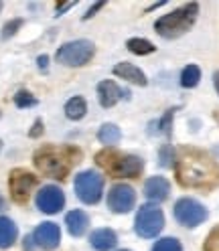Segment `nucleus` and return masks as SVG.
<instances>
[{
    "label": "nucleus",
    "mask_w": 219,
    "mask_h": 251,
    "mask_svg": "<svg viewBox=\"0 0 219 251\" xmlns=\"http://www.w3.org/2000/svg\"><path fill=\"white\" fill-rule=\"evenodd\" d=\"M213 83H215V89L219 93V71H215V75H213Z\"/></svg>",
    "instance_id": "nucleus-33"
},
{
    "label": "nucleus",
    "mask_w": 219,
    "mask_h": 251,
    "mask_svg": "<svg viewBox=\"0 0 219 251\" xmlns=\"http://www.w3.org/2000/svg\"><path fill=\"white\" fill-rule=\"evenodd\" d=\"M104 6H106V2H96V4H93V6H91V8H89L85 14H83V21H89V19L93 17V14H96L100 8H104Z\"/></svg>",
    "instance_id": "nucleus-29"
},
{
    "label": "nucleus",
    "mask_w": 219,
    "mask_h": 251,
    "mask_svg": "<svg viewBox=\"0 0 219 251\" xmlns=\"http://www.w3.org/2000/svg\"><path fill=\"white\" fill-rule=\"evenodd\" d=\"M73 6V2H67V4H57V10H59V14L63 12V10H67V8H71Z\"/></svg>",
    "instance_id": "nucleus-32"
},
{
    "label": "nucleus",
    "mask_w": 219,
    "mask_h": 251,
    "mask_svg": "<svg viewBox=\"0 0 219 251\" xmlns=\"http://www.w3.org/2000/svg\"><path fill=\"white\" fill-rule=\"evenodd\" d=\"M152 251H183V245L175 237H163L154 243Z\"/></svg>",
    "instance_id": "nucleus-23"
},
{
    "label": "nucleus",
    "mask_w": 219,
    "mask_h": 251,
    "mask_svg": "<svg viewBox=\"0 0 219 251\" xmlns=\"http://www.w3.org/2000/svg\"><path fill=\"white\" fill-rule=\"evenodd\" d=\"M98 98H100V103L104 105V107H112V105H116L118 103V100H122V98H130V93L128 91H124V89H120L114 81H102L100 85H98Z\"/></svg>",
    "instance_id": "nucleus-13"
},
{
    "label": "nucleus",
    "mask_w": 219,
    "mask_h": 251,
    "mask_svg": "<svg viewBox=\"0 0 219 251\" xmlns=\"http://www.w3.org/2000/svg\"><path fill=\"white\" fill-rule=\"evenodd\" d=\"M35 202H37V209L39 211H43L47 215H55V213H59L61 209H63L65 195H63V191H61L59 186L47 184V186H43L41 191L37 193Z\"/></svg>",
    "instance_id": "nucleus-10"
},
{
    "label": "nucleus",
    "mask_w": 219,
    "mask_h": 251,
    "mask_svg": "<svg viewBox=\"0 0 219 251\" xmlns=\"http://www.w3.org/2000/svg\"><path fill=\"white\" fill-rule=\"evenodd\" d=\"M0 148H2V142H0Z\"/></svg>",
    "instance_id": "nucleus-36"
},
{
    "label": "nucleus",
    "mask_w": 219,
    "mask_h": 251,
    "mask_svg": "<svg viewBox=\"0 0 219 251\" xmlns=\"http://www.w3.org/2000/svg\"><path fill=\"white\" fill-rule=\"evenodd\" d=\"M89 243H91L93 249H98V251H110V249L116 247L118 237H116V233L112 229H98V231L91 233Z\"/></svg>",
    "instance_id": "nucleus-15"
},
{
    "label": "nucleus",
    "mask_w": 219,
    "mask_h": 251,
    "mask_svg": "<svg viewBox=\"0 0 219 251\" xmlns=\"http://www.w3.org/2000/svg\"><path fill=\"white\" fill-rule=\"evenodd\" d=\"M19 229L8 217H0V249L10 247L14 241H17Z\"/></svg>",
    "instance_id": "nucleus-18"
},
{
    "label": "nucleus",
    "mask_w": 219,
    "mask_h": 251,
    "mask_svg": "<svg viewBox=\"0 0 219 251\" xmlns=\"http://www.w3.org/2000/svg\"><path fill=\"white\" fill-rule=\"evenodd\" d=\"M98 138H100V142H102V144H106V146H114V144L120 142L122 132H120L118 126H114V124H104L102 128H100V132H98Z\"/></svg>",
    "instance_id": "nucleus-19"
},
{
    "label": "nucleus",
    "mask_w": 219,
    "mask_h": 251,
    "mask_svg": "<svg viewBox=\"0 0 219 251\" xmlns=\"http://www.w3.org/2000/svg\"><path fill=\"white\" fill-rule=\"evenodd\" d=\"M126 47H128V51L134 53V55H150V53L156 51V47L146 39H130L126 43Z\"/></svg>",
    "instance_id": "nucleus-21"
},
{
    "label": "nucleus",
    "mask_w": 219,
    "mask_h": 251,
    "mask_svg": "<svg viewBox=\"0 0 219 251\" xmlns=\"http://www.w3.org/2000/svg\"><path fill=\"white\" fill-rule=\"evenodd\" d=\"M96 162L110 172L114 178H138L142 175L144 162L132 154H120L114 150H104L96 156Z\"/></svg>",
    "instance_id": "nucleus-4"
},
{
    "label": "nucleus",
    "mask_w": 219,
    "mask_h": 251,
    "mask_svg": "<svg viewBox=\"0 0 219 251\" xmlns=\"http://www.w3.org/2000/svg\"><path fill=\"white\" fill-rule=\"evenodd\" d=\"M93 53H96V47H93L91 41H85V39H80V41H71V43H65L61 45L55 57L59 63H63L67 67H82L85 63L91 61Z\"/></svg>",
    "instance_id": "nucleus-5"
},
{
    "label": "nucleus",
    "mask_w": 219,
    "mask_h": 251,
    "mask_svg": "<svg viewBox=\"0 0 219 251\" xmlns=\"http://www.w3.org/2000/svg\"><path fill=\"white\" fill-rule=\"evenodd\" d=\"M80 150L73 148H57V146H43L35 152V166L39 168L41 175L51 176L57 180H63L75 158H80Z\"/></svg>",
    "instance_id": "nucleus-2"
},
{
    "label": "nucleus",
    "mask_w": 219,
    "mask_h": 251,
    "mask_svg": "<svg viewBox=\"0 0 219 251\" xmlns=\"http://www.w3.org/2000/svg\"><path fill=\"white\" fill-rule=\"evenodd\" d=\"M173 114H175V109H168V112L164 114V118L161 120V130L166 136H170V118H173Z\"/></svg>",
    "instance_id": "nucleus-28"
},
{
    "label": "nucleus",
    "mask_w": 219,
    "mask_h": 251,
    "mask_svg": "<svg viewBox=\"0 0 219 251\" xmlns=\"http://www.w3.org/2000/svg\"><path fill=\"white\" fill-rule=\"evenodd\" d=\"M75 195L83 201L85 205H96L104 193V178L93 170H83L75 176Z\"/></svg>",
    "instance_id": "nucleus-7"
},
{
    "label": "nucleus",
    "mask_w": 219,
    "mask_h": 251,
    "mask_svg": "<svg viewBox=\"0 0 219 251\" xmlns=\"http://www.w3.org/2000/svg\"><path fill=\"white\" fill-rule=\"evenodd\" d=\"M41 134H43V122H41V120H37V122L33 124V130L28 132V136H30V138H39Z\"/></svg>",
    "instance_id": "nucleus-30"
},
{
    "label": "nucleus",
    "mask_w": 219,
    "mask_h": 251,
    "mask_svg": "<svg viewBox=\"0 0 219 251\" xmlns=\"http://www.w3.org/2000/svg\"><path fill=\"white\" fill-rule=\"evenodd\" d=\"M175 164V150L170 148L168 144H164L161 148V166L168 168V166H173Z\"/></svg>",
    "instance_id": "nucleus-25"
},
{
    "label": "nucleus",
    "mask_w": 219,
    "mask_h": 251,
    "mask_svg": "<svg viewBox=\"0 0 219 251\" xmlns=\"http://www.w3.org/2000/svg\"><path fill=\"white\" fill-rule=\"evenodd\" d=\"M173 215L183 227H197L207 219V209L195 199H179L175 202Z\"/></svg>",
    "instance_id": "nucleus-8"
},
{
    "label": "nucleus",
    "mask_w": 219,
    "mask_h": 251,
    "mask_svg": "<svg viewBox=\"0 0 219 251\" xmlns=\"http://www.w3.org/2000/svg\"><path fill=\"white\" fill-rule=\"evenodd\" d=\"M120 251H126V249H120Z\"/></svg>",
    "instance_id": "nucleus-37"
},
{
    "label": "nucleus",
    "mask_w": 219,
    "mask_h": 251,
    "mask_svg": "<svg viewBox=\"0 0 219 251\" xmlns=\"http://www.w3.org/2000/svg\"><path fill=\"white\" fill-rule=\"evenodd\" d=\"M199 79H201V69L197 65H187L181 73V85L187 87V89L195 87L199 83Z\"/></svg>",
    "instance_id": "nucleus-22"
},
{
    "label": "nucleus",
    "mask_w": 219,
    "mask_h": 251,
    "mask_svg": "<svg viewBox=\"0 0 219 251\" xmlns=\"http://www.w3.org/2000/svg\"><path fill=\"white\" fill-rule=\"evenodd\" d=\"M163 227H164V213L156 205H144L138 209L134 229L140 237L152 239L163 231Z\"/></svg>",
    "instance_id": "nucleus-6"
},
{
    "label": "nucleus",
    "mask_w": 219,
    "mask_h": 251,
    "mask_svg": "<svg viewBox=\"0 0 219 251\" xmlns=\"http://www.w3.org/2000/svg\"><path fill=\"white\" fill-rule=\"evenodd\" d=\"M37 63H39V69H47V67H49V59H47V55H41L39 59H37Z\"/></svg>",
    "instance_id": "nucleus-31"
},
{
    "label": "nucleus",
    "mask_w": 219,
    "mask_h": 251,
    "mask_svg": "<svg viewBox=\"0 0 219 251\" xmlns=\"http://www.w3.org/2000/svg\"><path fill=\"white\" fill-rule=\"evenodd\" d=\"M87 112V103L83 98H71L67 103H65V116L69 120H82Z\"/></svg>",
    "instance_id": "nucleus-20"
},
{
    "label": "nucleus",
    "mask_w": 219,
    "mask_h": 251,
    "mask_svg": "<svg viewBox=\"0 0 219 251\" xmlns=\"http://www.w3.org/2000/svg\"><path fill=\"white\" fill-rule=\"evenodd\" d=\"M14 103H17V107H30V105L37 103V100L33 98V93H30V91L21 89L17 96H14Z\"/></svg>",
    "instance_id": "nucleus-24"
},
{
    "label": "nucleus",
    "mask_w": 219,
    "mask_h": 251,
    "mask_svg": "<svg viewBox=\"0 0 219 251\" xmlns=\"http://www.w3.org/2000/svg\"><path fill=\"white\" fill-rule=\"evenodd\" d=\"M114 73L118 77H122V79H126L130 83H136V85H146V75L140 71L136 65H132V63H118V65L114 67Z\"/></svg>",
    "instance_id": "nucleus-16"
},
{
    "label": "nucleus",
    "mask_w": 219,
    "mask_h": 251,
    "mask_svg": "<svg viewBox=\"0 0 219 251\" xmlns=\"http://www.w3.org/2000/svg\"><path fill=\"white\" fill-rule=\"evenodd\" d=\"M33 241H35L37 247H41L45 251L55 249L59 245V241H61V229H59V225H55L51 221L41 223L35 229V233H33Z\"/></svg>",
    "instance_id": "nucleus-12"
},
{
    "label": "nucleus",
    "mask_w": 219,
    "mask_h": 251,
    "mask_svg": "<svg viewBox=\"0 0 219 251\" xmlns=\"http://www.w3.org/2000/svg\"><path fill=\"white\" fill-rule=\"evenodd\" d=\"M4 209V199H2V195H0V211Z\"/></svg>",
    "instance_id": "nucleus-34"
},
{
    "label": "nucleus",
    "mask_w": 219,
    "mask_h": 251,
    "mask_svg": "<svg viewBox=\"0 0 219 251\" xmlns=\"http://www.w3.org/2000/svg\"><path fill=\"white\" fill-rule=\"evenodd\" d=\"M197 14H199V4L189 2V4H185L173 12L164 14V17H161L154 23V30L164 39H177V37L185 35L187 30L195 25Z\"/></svg>",
    "instance_id": "nucleus-3"
},
{
    "label": "nucleus",
    "mask_w": 219,
    "mask_h": 251,
    "mask_svg": "<svg viewBox=\"0 0 219 251\" xmlns=\"http://www.w3.org/2000/svg\"><path fill=\"white\" fill-rule=\"evenodd\" d=\"M8 186H10V197L14 202L19 205H25L28 201L30 191L37 186V176L30 175L28 170L25 168H14L10 172V178H8Z\"/></svg>",
    "instance_id": "nucleus-9"
},
{
    "label": "nucleus",
    "mask_w": 219,
    "mask_h": 251,
    "mask_svg": "<svg viewBox=\"0 0 219 251\" xmlns=\"http://www.w3.org/2000/svg\"><path fill=\"white\" fill-rule=\"evenodd\" d=\"M23 26V21L21 19H14V21H10V23H6L4 26H2V39H8V37H12L17 30Z\"/></svg>",
    "instance_id": "nucleus-27"
},
{
    "label": "nucleus",
    "mask_w": 219,
    "mask_h": 251,
    "mask_svg": "<svg viewBox=\"0 0 219 251\" xmlns=\"http://www.w3.org/2000/svg\"><path fill=\"white\" fill-rule=\"evenodd\" d=\"M2 6H4V4H2V2H0V10H2Z\"/></svg>",
    "instance_id": "nucleus-35"
},
{
    "label": "nucleus",
    "mask_w": 219,
    "mask_h": 251,
    "mask_svg": "<svg viewBox=\"0 0 219 251\" xmlns=\"http://www.w3.org/2000/svg\"><path fill=\"white\" fill-rule=\"evenodd\" d=\"M203 249L205 251H219V225L207 235V241H205V245H203Z\"/></svg>",
    "instance_id": "nucleus-26"
},
{
    "label": "nucleus",
    "mask_w": 219,
    "mask_h": 251,
    "mask_svg": "<svg viewBox=\"0 0 219 251\" xmlns=\"http://www.w3.org/2000/svg\"><path fill=\"white\" fill-rule=\"evenodd\" d=\"M175 168L177 180L187 188H213L219 184V164L201 150H181Z\"/></svg>",
    "instance_id": "nucleus-1"
},
{
    "label": "nucleus",
    "mask_w": 219,
    "mask_h": 251,
    "mask_svg": "<svg viewBox=\"0 0 219 251\" xmlns=\"http://www.w3.org/2000/svg\"><path fill=\"white\" fill-rule=\"evenodd\" d=\"M168 193H170V184L164 176H152L144 184V195H146L148 201L163 202V201L168 199Z\"/></svg>",
    "instance_id": "nucleus-14"
},
{
    "label": "nucleus",
    "mask_w": 219,
    "mask_h": 251,
    "mask_svg": "<svg viewBox=\"0 0 219 251\" xmlns=\"http://www.w3.org/2000/svg\"><path fill=\"white\" fill-rule=\"evenodd\" d=\"M65 225H67V231L73 235V237H82V235L85 233V229H87V225H89V219L83 211H71L65 217Z\"/></svg>",
    "instance_id": "nucleus-17"
},
{
    "label": "nucleus",
    "mask_w": 219,
    "mask_h": 251,
    "mask_svg": "<svg viewBox=\"0 0 219 251\" xmlns=\"http://www.w3.org/2000/svg\"><path fill=\"white\" fill-rule=\"evenodd\" d=\"M136 202V193L128 184H114L108 193V207L114 213H128Z\"/></svg>",
    "instance_id": "nucleus-11"
}]
</instances>
